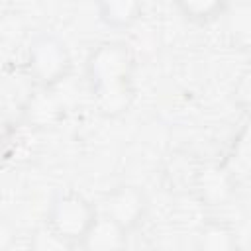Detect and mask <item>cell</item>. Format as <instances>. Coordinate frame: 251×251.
I'll return each mask as SVG.
<instances>
[{
	"label": "cell",
	"instance_id": "obj_1",
	"mask_svg": "<svg viewBox=\"0 0 251 251\" xmlns=\"http://www.w3.org/2000/svg\"><path fill=\"white\" fill-rule=\"evenodd\" d=\"M88 94L106 118L124 116L133 102V57L124 41L98 43L84 61Z\"/></svg>",
	"mask_w": 251,
	"mask_h": 251
},
{
	"label": "cell",
	"instance_id": "obj_2",
	"mask_svg": "<svg viewBox=\"0 0 251 251\" xmlns=\"http://www.w3.org/2000/svg\"><path fill=\"white\" fill-rule=\"evenodd\" d=\"M25 69L35 86L57 88L69 78L73 71V57L59 35L39 33L27 45Z\"/></svg>",
	"mask_w": 251,
	"mask_h": 251
},
{
	"label": "cell",
	"instance_id": "obj_3",
	"mask_svg": "<svg viewBox=\"0 0 251 251\" xmlns=\"http://www.w3.org/2000/svg\"><path fill=\"white\" fill-rule=\"evenodd\" d=\"M96 216L98 208L84 194L76 190H65L51 200L45 216V226L73 249L78 247Z\"/></svg>",
	"mask_w": 251,
	"mask_h": 251
},
{
	"label": "cell",
	"instance_id": "obj_4",
	"mask_svg": "<svg viewBox=\"0 0 251 251\" xmlns=\"http://www.w3.org/2000/svg\"><path fill=\"white\" fill-rule=\"evenodd\" d=\"M149 210L147 194L133 184H118L104 194L100 214L116 222L127 233L141 226Z\"/></svg>",
	"mask_w": 251,
	"mask_h": 251
},
{
	"label": "cell",
	"instance_id": "obj_5",
	"mask_svg": "<svg viewBox=\"0 0 251 251\" xmlns=\"http://www.w3.org/2000/svg\"><path fill=\"white\" fill-rule=\"evenodd\" d=\"M235 186H237V180L233 178V175L226 165L208 163V165L196 167L190 188L196 192L202 204L222 206L231 200V196L235 194Z\"/></svg>",
	"mask_w": 251,
	"mask_h": 251
},
{
	"label": "cell",
	"instance_id": "obj_6",
	"mask_svg": "<svg viewBox=\"0 0 251 251\" xmlns=\"http://www.w3.org/2000/svg\"><path fill=\"white\" fill-rule=\"evenodd\" d=\"M65 118V104L55 94V88L35 86L22 108V120L31 129H51Z\"/></svg>",
	"mask_w": 251,
	"mask_h": 251
},
{
	"label": "cell",
	"instance_id": "obj_7",
	"mask_svg": "<svg viewBox=\"0 0 251 251\" xmlns=\"http://www.w3.org/2000/svg\"><path fill=\"white\" fill-rule=\"evenodd\" d=\"M127 235L129 233L126 229H122L116 222H112L110 218L98 212L94 224L90 226L78 247L86 251H118L126 247Z\"/></svg>",
	"mask_w": 251,
	"mask_h": 251
},
{
	"label": "cell",
	"instance_id": "obj_8",
	"mask_svg": "<svg viewBox=\"0 0 251 251\" xmlns=\"http://www.w3.org/2000/svg\"><path fill=\"white\" fill-rule=\"evenodd\" d=\"M98 20L110 29H129L143 12V0H96Z\"/></svg>",
	"mask_w": 251,
	"mask_h": 251
},
{
	"label": "cell",
	"instance_id": "obj_9",
	"mask_svg": "<svg viewBox=\"0 0 251 251\" xmlns=\"http://www.w3.org/2000/svg\"><path fill=\"white\" fill-rule=\"evenodd\" d=\"M178 14L192 24H212L226 14L231 0H173Z\"/></svg>",
	"mask_w": 251,
	"mask_h": 251
},
{
	"label": "cell",
	"instance_id": "obj_10",
	"mask_svg": "<svg viewBox=\"0 0 251 251\" xmlns=\"http://www.w3.org/2000/svg\"><path fill=\"white\" fill-rule=\"evenodd\" d=\"M196 247L206 251H231L237 247V235L224 222H208L196 235Z\"/></svg>",
	"mask_w": 251,
	"mask_h": 251
},
{
	"label": "cell",
	"instance_id": "obj_11",
	"mask_svg": "<svg viewBox=\"0 0 251 251\" xmlns=\"http://www.w3.org/2000/svg\"><path fill=\"white\" fill-rule=\"evenodd\" d=\"M31 247L37 251H59V249H71L67 241H63L59 235H55L47 226H43V229H39L33 239H31Z\"/></svg>",
	"mask_w": 251,
	"mask_h": 251
},
{
	"label": "cell",
	"instance_id": "obj_12",
	"mask_svg": "<svg viewBox=\"0 0 251 251\" xmlns=\"http://www.w3.org/2000/svg\"><path fill=\"white\" fill-rule=\"evenodd\" d=\"M12 149V129L0 120V165L10 157Z\"/></svg>",
	"mask_w": 251,
	"mask_h": 251
},
{
	"label": "cell",
	"instance_id": "obj_13",
	"mask_svg": "<svg viewBox=\"0 0 251 251\" xmlns=\"http://www.w3.org/2000/svg\"><path fill=\"white\" fill-rule=\"evenodd\" d=\"M12 241H14L12 229H10L4 222H0V251H2V249H8V247L12 245Z\"/></svg>",
	"mask_w": 251,
	"mask_h": 251
}]
</instances>
